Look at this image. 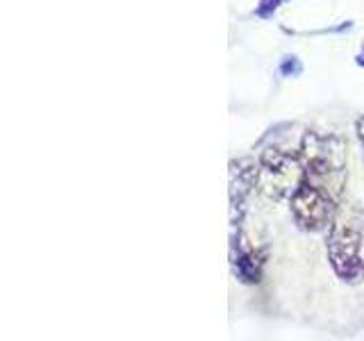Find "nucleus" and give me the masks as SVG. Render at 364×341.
Returning a JSON list of instances; mask_svg holds the SVG:
<instances>
[{"label":"nucleus","instance_id":"f257e3e1","mask_svg":"<svg viewBox=\"0 0 364 341\" xmlns=\"http://www.w3.org/2000/svg\"><path fill=\"white\" fill-rule=\"evenodd\" d=\"M303 185L321 191L323 196L341 200L346 187V144L335 134L310 132L301 146Z\"/></svg>","mask_w":364,"mask_h":341},{"label":"nucleus","instance_id":"f03ea898","mask_svg":"<svg viewBox=\"0 0 364 341\" xmlns=\"http://www.w3.org/2000/svg\"><path fill=\"white\" fill-rule=\"evenodd\" d=\"M364 234V214L355 205H339L328 234V257L341 280L355 282L362 278L364 264L360 259Z\"/></svg>","mask_w":364,"mask_h":341},{"label":"nucleus","instance_id":"7ed1b4c3","mask_svg":"<svg viewBox=\"0 0 364 341\" xmlns=\"http://www.w3.org/2000/svg\"><path fill=\"white\" fill-rule=\"evenodd\" d=\"M303 180L301 157H294L280 148H271L262 155L257 164L255 187L271 200H280L284 196L291 198V193L299 189Z\"/></svg>","mask_w":364,"mask_h":341},{"label":"nucleus","instance_id":"20e7f679","mask_svg":"<svg viewBox=\"0 0 364 341\" xmlns=\"http://www.w3.org/2000/svg\"><path fill=\"white\" fill-rule=\"evenodd\" d=\"M337 210H339V202L323 196L321 191L303 185V182L299 185V189L291 193V214L303 230H310V232L323 230V227L333 223Z\"/></svg>","mask_w":364,"mask_h":341},{"label":"nucleus","instance_id":"39448f33","mask_svg":"<svg viewBox=\"0 0 364 341\" xmlns=\"http://www.w3.org/2000/svg\"><path fill=\"white\" fill-rule=\"evenodd\" d=\"M232 266L235 273L242 280L253 282L259 276V266H262V255L257 253L255 244H250V239L239 237V242L235 239L232 244Z\"/></svg>","mask_w":364,"mask_h":341},{"label":"nucleus","instance_id":"423d86ee","mask_svg":"<svg viewBox=\"0 0 364 341\" xmlns=\"http://www.w3.org/2000/svg\"><path fill=\"white\" fill-rule=\"evenodd\" d=\"M360 136H362V141H364V119L360 121Z\"/></svg>","mask_w":364,"mask_h":341}]
</instances>
